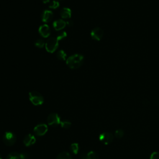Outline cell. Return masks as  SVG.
Wrapping results in <instances>:
<instances>
[{"label": "cell", "mask_w": 159, "mask_h": 159, "mask_svg": "<svg viewBox=\"0 0 159 159\" xmlns=\"http://www.w3.org/2000/svg\"><path fill=\"white\" fill-rule=\"evenodd\" d=\"M83 60L84 57L82 55L74 54L67 58L66 63L71 69H76L82 65Z\"/></svg>", "instance_id": "obj_1"}, {"label": "cell", "mask_w": 159, "mask_h": 159, "mask_svg": "<svg viewBox=\"0 0 159 159\" xmlns=\"http://www.w3.org/2000/svg\"><path fill=\"white\" fill-rule=\"evenodd\" d=\"M29 99L30 102L34 105L38 106L43 104V98L40 93L36 91H32L29 93Z\"/></svg>", "instance_id": "obj_2"}, {"label": "cell", "mask_w": 159, "mask_h": 159, "mask_svg": "<svg viewBox=\"0 0 159 159\" xmlns=\"http://www.w3.org/2000/svg\"><path fill=\"white\" fill-rule=\"evenodd\" d=\"M58 47V42L57 38L50 37L45 43L46 50L49 53H53Z\"/></svg>", "instance_id": "obj_3"}, {"label": "cell", "mask_w": 159, "mask_h": 159, "mask_svg": "<svg viewBox=\"0 0 159 159\" xmlns=\"http://www.w3.org/2000/svg\"><path fill=\"white\" fill-rule=\"evenodd\" d=\"M2 141L6 145L11 146L16 142V137L13 132H6L3 135Z\"/></svg>", "instance_id": "obj_4"}, {"label": "cell", "mask_w": 159, "mask_h": 159, "mask_svg": "<svg viewBox=\"0 0 159 159\" xmlns=\"http://www.w3.org/2000/svg\"><path fill=\"white\" fill-rule=\"evenodd\" d=\"M59 116L56 113H52L47 117V123L52 127H57L60 124Z\"/></svg>", "instance_id": "obj_5"}, {"label": "cell", "mask_w": 159, "mask_h": 159, "mask_svg": "<svg viewBox=\"0 0 159 159\" xmlns=\"http://www.w3.org/2000/svg\"><path fill=\"white\" fill-rule=\"evenodd\" d=\"M99 140L105 145H108L111 143L113 140L114 136L111 133L109 132H103L100 134L99 137Z\"/></svg>", "instance_id": "obj_6"}, {"label": "cell", "mask_w": 159, "mask_h": 159, "mask_svg": "<svg viewBox=\"0 0 159 159\" xmlns=\"http://www.w3.org/2000/svg\"><path fill=\"white\" fill-rule=\"evenodd\" d=\"M47 130H48L47 125L45 124H39V125H36L34 129V133L38 136L43 135L44 134H45V133L47 132Z\"/></svg>", "instance_id": "obj_7"}, {"label": "cell", "mask_w": 159, "mask_h": 159, "mask_svg": "<svg viewBox=\"0 0 159 159\" xmlns=\"http://www.w3.org/2000/svg\"><path fill=\"white\" fill-rule=\"evenodd\" d=\"M103 30L99 27L93 29L91 32V36L95 40H100L103 36Z\"/></svg>", "instance_id": "obj_8"}, {"label": "cell", "mask_w": 159, "mask_h": 159, "mask_svg": "<svg viewBox=\"0 0 159 159\" xmlns=\"http://www.w3.org/2000/svg\"><path fill=\"white\" fill-rule=\"evenodd\" d=\"M39 32L42 37L46 38L50 35V29L47 24H43L39 27Z\"/></svg>", "instance_id": "obj_9"}, {"label": "cell", "mask_w": 159, "mask_h": 159, "mask_svg": "<svg viewBox=\"0 0 159 159\" xmlns=\"http://www.w3.org/2000/svg\"><path fill=\"white\" fill-rule=\"evenodd\" d=\"M53 14L51 11L45 10L42 12L41 15V19L43 22H48L53 18Z\"/></svg>", "instance_id": "obj_10"}, {"label": "cell", "mask_w": 159, "mask_h": 159, "mask_svg": "<svg viewBox=\"0 0 159 159\" xmlns=\"http://www.w3.org/2000/svg\"><path fill=\"white\" fill-rule=\"evenodd\" d=\"M66 23L62 19H58L53 22V27L55 30H60L65 28Z\"/></svg>", "instance_id": "obj_11"}, {"label": "cell", "mask_w": 159, "mask_h": 159, "mask_svg": "<svg viewBox=\"0 0 159 159\" xmlns=\"http://www.w3.org/2000/svg\"><path fill=\"white\" fill-rule=\"evenodd\" d=\"M35 140H35V137L34 135H32V134H29L25 136V137L24 138V140H23V142H24V144L26 147H29V146L33 145L35 142Z\"/></svg>", "instance_id": "obj_12"}, {"label": "cell", "mask_w": 159, "mask_h": 159, "mask_svg": "<svg viewBox=\"0 0 159 159\" xmlns=\"http://www.w3.org/2000/svg\"><path fill=\"white\" fill-rule=\"evenodd\" d=\"M60 16L63 19H69L71 16V11L68 7H63L60 11Z\"/></svg>", "instance_id": "obj_13"}, {"label": "cell", "mask_w": 159, "mask_h": 159, "mask_svg": "<svg viewBox=\"0 0 159 159\" xmlns=\"http://www.w3.org/2000/svg\"><path fill=\"white\" fill-rule=\"evenodd\" d=\"M81 159H98V156L96 152L91 151L87 154H83L81 156Z\"/></svg>", "instance_id": "obj_14"}, {"label": "cell", "mask_w": 159, "mask_h": 159, "mask_svg": "<svg viewBox=\"0 0 159 159\" xmlns=\"http://www.w3.org/2000/svg\"><path fill=\"white\" fill-rule=\"evenodd\" d=\"M57 159H72L71 155L67 152H62L59 153Z\"/></svg>", "instance_id": "obj_15"}, {"label": "cell", "mask_w": 159, "mask_h": 159, "mask_svg": "<svg viewBox=\"0 0 159 159\" xmlns=\"http://www.w3.org/2000/svg\"><path fill=\"white\" fill-rule=\"evenodd\" d=\"M6 159H20V153L16 152H11L7 155Z\"/></svg>", "instance_id": "obj_16"}, {"label": "cell", "mask_w": 159, "mask_h": 159, "mask_svg": "<svg viewBox=\"0 0 159 159\" xmlns=\"http://www.w3.org/2000/svg\"><path fill=\"white\" fill-rule=\"evenodd\" d=\"M57 58L60 60H66V54L65 53V52H64V50H61L60 51H58L57 52Z\"/></svg>", "instance_id": "obj_17"}, {"label": "cell", "mask_w": 159, "mask_h": 159, "mask_svg": "<svg viewBox=\"0 0 159 159\" xmlns=\"http://www.w3.org/2000/svg\"><path fill=\"white\" fill-rule=\"evenodd\" d=\"M70 149H71V152H72L73 153L76 154V153L78 152V150H79V146H78V144L76 143H71V145H70Z\"/></svg>", "instance_id": "obj_18"}, {"label": "cell", "mask_w": 159, "mask_h": 159, "mask_svg": "<svg viewBox=\"0 0 159 159\" xmlns=\"http://www.w3.org/2000/svg\"><path fill=\"white\" fill-rule=\"evenodd\" d=\"M35 45L38 47V48H43L44 45H45V42H44V40L43 39H39L38 40H37L35 43H34Z\"/></svg>", "instance_id": "obj_19"}, {"label": "cell", "mask_w": 159, "mask_h": 159, "mask_svg": "<svg viewBox=\"0 0 159 159\" xmlns=\"http://www.w3.org/2000/svg\"><path fill=\"white\" fill-rule=\"evenodd\" d=\"M124 132L122 129H118L115 132V136L117 139H120L124 136Z\"/></svg>", "instance_id": "obj_20"}, {"label": "cell", "mask_w": 159, "mask_h": 159, "mask_svg": "<svg viewBox=\"0 0 159 159\" xmlns=\"http://www.w3.org/2000/svg\"><path fill=\"white\" fill-rule=\"evenodd\" d=\"M60 124H61V127H63L64 129H68L71 126V122L68 120H63L60 122Z\"/></svg>", "instance_id": "obj_21"}, {"label": "cell", "mask_w": 159, "mask_h": 159, "mask_svg": "<svg viewBox=\"0 0 159 159\" xmlns=\"http://www.w3.org/2000/svg\"><path fill=\"white\" fill-rule=\"evenodd\" d=\"M66 36H67V34L66 33V32L63 31V32H60V33L57 35V39L58 40H58H61L64 39Z\"/></svg>", "instance_id": "obj_22"}, {"label": "cell", "mask_w": 159, "mask_h": 159, "mask_svg": "<svg viewBox=\"0 0 159 159\" xmlns=\"http://www.w3.org/2000/svg\"><path fill=\"white\" fill-rule=\"evenodd\" d=\"M60 6V3L57 1H53L49 5V7L51 9H57Z\"/></svg>", "instance_id": "obj_23"}, {"label": "cell", "mask_w": 159, "mask_h": 159, "mask_svg": "<svg viewBox=\"0 0 159 159\" xmlns=\"http://www.w3.org/2000/svg\"><path fill=\"white\" fill-rule=\"evenodd\" d=\"M150 159H159V152H153L150 155Z\"/></svg>", "instance_id": "obj_24"}, {"label": "cell", "mask_w": 159, "mask_h": 159, "mask_svg": "<svg viewBox=\"0 0 159 159\" xmlns=\"http://www.w3.org/2000/svg\"><path fill=\"white\" fill-rule=\"evenodd\" d=\"M20 159H29V155L26 152H22L20 153Z\"/></svg>", "instance_id": "obj_25"}, {"label": "cell", "mask_w": 159, "mask_h": 159, "mask_svg": "<svg viewBox=\"0 0 159 159\" xmlns=\"http://www.w3.org/2000/svg\"><path fill=\"white\" fill-rule=\"evenodd\" d=\"M66 24L68 25V26H72L73 25V21L72 20H67L66 22Z\"/></svg>", "instance_id": "obj_26"}, {"label": "cell", "mask_w": 159, "mask_h": 159, "mask_svg": "<svg viewBox=\"0 0 159 159\" xmlns=\"http://www.w3.org/2000/svg\"><path fill=\"white\" fill-rule=\"evenodd\" d=\"M42 2H43V3H47V2H48L49 1H50V0H42Z\"/></svg>", "instance_id": "obj_27"}, {"label": "cell", "mask_w": 159, "mask_h": 159, "mask_svg": "<svg viewBox=\"0 0 159 159\" xmlns=\"http://www.w3.org/2000/svg\"><path fill=\"white\" fill-rule=\"evenodd\" d=\"M0 159H2V156H1V155L0 154Z\"/></svg>", "instance_id": "obj_28"}]
</instances>
